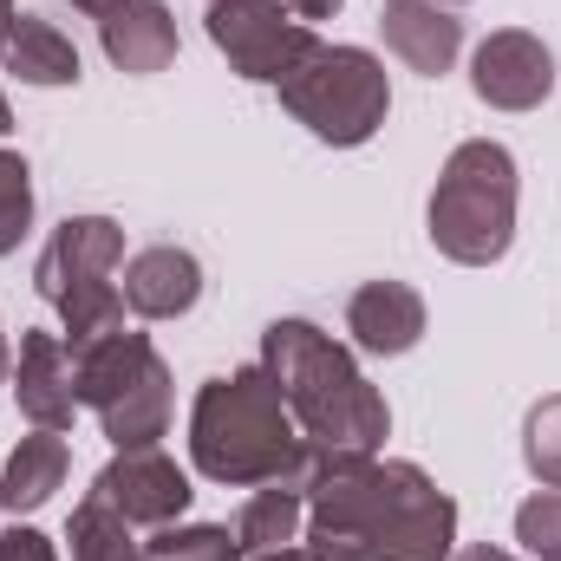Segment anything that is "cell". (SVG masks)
<instances>
[{
  "label": "cell",
  "instance_id": "1",
  "mask_svg": "<svg viewBox=\"0 0 561 561\" xmlns=\"http://www.w3.org/2000/svg\"><path fill=\"white\" fill-rule=\"evenodd\" d=\"M307 529L300 549L313 561H450L457 556V503L399 457L313 450L300 483Z\"/></svg>",
  "mask_w": 561,
  "mask_h": 561
},
{
  "label": "cell",
  "instance_id": "2",
  "mask_svg": "<svg viewBox=\"0 0 561 561\" xmlns=\"http://www.w3.org/2000/svg\"><path fill=\"white\" fill-rule=\"evenodd\" d=\"M190 457H196V470L209 483H229V490H262V483L300 490L307 470H313V444L300 437L275 373L262 359L236 366V373H216L196 392V405H190Z\"/></svg>",
  "mask_w": 561,
  "mask_h": 561
},
{
  "label": "cell",
  "instance_id": "3",
  "mask_svg": "<svg viewBox=\"0 0 561 561\" xmlns=\"http://www.w3.org/2000/svg\"><path fill=\"white\" fill-rule=\"evenodd\" d=\"M262 366L275 373L280 399L300 424V437L313 450H353V457H379L392 412H386V392L359 373V359L320 333L313 320H268L262 333Z\"/></svg>",
  "mask_w": 561,
  "mask_h": 561
},
{
  "label": "cell",
  "instance_id": "4",
  "mask_svg": "<svg viewBox=\"0 0 561 561\" xmlns=\"http://www.w3.org/2000/svg\"><path fill=\"white\" fill-rule=\"evenodd\" d=\"M516 157L510 144L496 138H463L437 183H431V203H424V236L444 262L457 268H496L516 242Z\"/></svg>",
  "mask_w": 561,
  "mask_h": 561
},
{
  "label": "cell",
  "instance_id": "5",
  "mask_svg": "<svg viewBox=\"0 0 561 561\" xmlns=\"http://www.w3.org/2000/svg\"><path fill=\"white\" fill-rule=\"evenodd\" d=\"M72 386L112 450H150L157 437H170V366L144 333L112 327L72 346Z\"/></svg>",
  "mask_w": 561,
  "mask_h": 561
},
{
  "label": "cell",
  "instance_id": "6",
  "mask_svg": "<svg viewBox=\"0 0 561 561\" xmlns=\"http://www.w3.org/2000/svg\"><path fill=\"white\" fill-rule=\"evenodd\" d=\"M118 268H125V229L112 216H66L46 236L39 262H33V287L66 320V346H85V340L125 327Z\"/></svg>",
  "mask_w": 561,
  "mask_h": 561
},
{
  "label": "cell",
  "instance_id": "7",
  "mask_svg": "<svg viewBox=\"0 0 561 561\" xmlns=\"http://www.w3.org/2000/svg\"><path fill=\"white\" fill-rule=\"evenodd\" d=\"M280 105L294 125H307L320 144L333 150H359V144L379 138L386 112H392V79H386V59L366 53V46H313L287 79L275 85Z\"/></svg>",
  "mask_w": 561,
  "mask_h": 561
},
{
  "label": "cell",
  "instance_id": "8",
  "mask_svg": "<svg viewBox=\"0 0 561 561\" xmlns=\"http://www.w3.org/2000/svg\"><path fill=\"white\" fill-rule=\"evenodd\" d=\"M203 26H209V46L255 85H280L320 46V33L294 20L287 0H209Z\"/></svg>",
  "mask_w": 561,
  "mask_h": 561
},
{
  "label": "cell",
  "instance_id": "9",
  "mask_svg": "<svg viewBox=\"0 0 561 561\" xmlns=\"http://www.w3.org/2000/svg\"><path fill=\"white\" fill-rule=\"evenodd\" d=\"M92 496L99 503H112L131 529H170V523H183V510H190V477L150 444V450H118L99 477H92Z\"/></svg>",
  "mask_w": 561,
  "mask_h": 561
},
{
  "label": "cell",
  "instance_id": "10",
  "mask_svg": "<svg viewBox=\"0 0 561 561\" xmlns=\"http://www.w3.org/2000/svg\"><path fill=\"white\" fill-rule=\"evenodd\" d=\"M470 92L490 105V112H536L549 92H556V53L523 33V26H503L490 33L477 53H470Z\"/></svg>",
  "mask_w": 561,
  "mask_h": 561
},
{
  "label": "cell",
  "instance_id": "11",
  "mask_svg": "<svg viewBox=\"0 0 561 561\" xmlns=\"http://www.w3.org/2000/svg\"><path fill=\"white\" fill-rule=\"evenodd\" d=\"M13 399H20V419L33 424V431H72L79 386H72V346L59 333H20Z\"/></svg>",
  "mask_w": 561,
  "mask_h": 561
},
{
  "label": "cell",
  "instance_id": "12",
  "mask_svg": "<svg viewBox=\"0 0 561 561\" xmlns=\"http://www.w3.org/2000/svg\"><path fill=\"white\" fill-rule=\"evenodd\" d=\"M424 294L412 280H366V287H353V300H346V333H353V346L359 353H373V359H399V353H412L424 340Z\"/></svg>",
  "mask_w": 561,
  "mask_h": 561
},
{
  "label": "cell",
  "instance_id": "13",
  "mask_svg": "<svg viewBox=\"0 0 561 561\" xmlns=\"http://www.w3.org/2000/svg\"><path fill=\"white\" fill-rule=\"evenodd\" d=\"M125 307L138 320H183L203 300V262L176 242H150L138 255H125V280H118Z\"/></svg>",
  "mask_w": 561,
  "mask_h": 561
},
{
  "label": "cell",
  "instance_id": "14",
  "mask_svg": "<svg viewBox=\"0 0 561 561\" xmlns=\"http://www.w3.org/2000/svg\"><path fill=\"white\" fill-rule=\"evenodd\" d=\"M379 33H386V53L419 79L450 72L457 53H463V20L450 7H437V0H386Z\"/></svg>",
  "mask_w": 561,
  "mask_h": 561
},
{
  "label": "cell",
  "instance_id": "15",
  "mask_svg": "<svg viewBox=\"0 0 561 561\" xmlns=\"http://www.w3.org/2000/svg\"><path fill=\"white\" fill-rule=\"evenodd\" d=\"M99 46H105V59L118 72L150 79V72H163L176 59V20H170L163 0H125V7L99 13Z\"/></svg>",
  "mask_w": 561,
  "mask_h": 561
},
{
  "label": "cell",
  "instance_id": "16",
  "mask_svg": "<svg viewBox=\"0 0 561 561\" xmlns=\"http://www.w3.org/2000/svg\"><path fill=\"white\" fill-rule=\"evenodd\" d=\"M0 72H13L20 85H79V46L39 20V13H13V26L0 33Z\"/></svg>",
  "mask_w": 561,
  "mask_h": 561
},
{
  "label": "cell",
  "instance_id": "17",
  "mask_svg": "<svg viewBox=\"0 0 561 561\" xmlns=\"http://www.w3.org/2000/svg\"><path fill=\"white\" fill-rule=\"evenodd\" d=\"M66 470H72V450H66L59 431H33V437H20L13 457H7V470H0V510H7V516H33V510H46L53 490L66 483Z\"/></svg>",
  "mask_w": 561,
  "mask_h": 561
},
{
  "label": "cell",
  "instance_id": "18",
  "mask_svg": "<svg viewBox=\"0 0 561 561\" xmlns=\"http://www.w3.org/2000/svg\"><path fill=\"white\" fill-rule=\"evenodd\" d=\"M300 529H307V496L287 490V483H262V490L236 510V549H242V561L275 556L287 542H300Z\"/></svg>",
  "mask_w": 561,
  "mask_h": 561
},
{
  "label": "cell",
  "instance_id": "19",
  "mask_svg": "<svg viewBox=\"0 0 561 561\" xmlns=\"http://www.w3.org/2000/svg\"><path fill=\"white\" fill-rule=\"evenodd\" d=\"M66 542H72V561H150V556H144V542L131 536V523H125L112 503H99L92 490L79 496Z\"/></svg>",
  "mask_w": 561,
  "mask_h": 561
},
{
  "label": "cell",
  "instance_id": "20",
  "mask_svg": "<svg viewBox=\"0 0 561 561\" xmlns=\"http://www.w3.org/2000/svg\"><path fill=\"white\" fill-rule=\"evenodd\" d=\"M144 556L150 561H242V549H236V529H222V523H170V529H157L144 542Z\"/></svg>",
  "mask_w": 561,
  "mask_h": 561
},
{
  "label": "cell",
  "instance_id": "21",
  "mask_svg": "<svg viewBox=\"0 0 561 561\" xmlns=\"http://www.w3.org/2000/svg\"><path fill=\"white\" fill-rule=\"evenodd\" d=\"M523 463L542 490H561V392L523 412Z\"/></svg>",
  "mask_w": 561,
  "mask_h": 561
},
{
  "label": "cell",
  "instance_id": "22",
  "mask_svg": "<svg viewBox=\"0 0 561 561\" xmlns=\"http://www.w3.org/2000/svg\"><path fill=\"white\" fill-rule=\"evenodd\" d=\"M26 229H33V170L20 150H0V255H13Z\"/></svg>",
  "mask_w": 561,
  "mask_h": 561
},
{
  "label": "cell",
  "instance_id": "23",
  "mask_svg": "<svg viewBox=\"0 0 561 561\" xmlns=\"http://www.w3.org/2000/svg\"><path fill=\"white\" fill-rule=\"evenodd\" d=\"M516 542L536 561H561V490H542L516 510Z\"/></svg>",
  "mask_w": 561,
  "mask_h": 561
},
{
  "label": "cell",
  "instance_id": "24",
  "mask_svg": "<svg viewBox=\"0 0 561 561\" xmlns=\"http://www.w3.org/2000/svg\"><path fill=\"white\" fill-rule=\"evenodd\" d=\"M0 561H59V549H53L39 529L13 523V529H0Z\"/></svg>",
  "mask_w": 561,
  "mask_h": 561
},
{
  "label": "cell",
  "instance_id": "25",
  "mask_svg": "<svg viewBox=\"0 0 561 561\" xmlns=\"http://www.w3.org/2000/svg\"><path fill=\"white\" fill-rule=\"evenodd\" d=\"M340 7H346V0H287V13H294V20H307V26H313V20H333Z\"/></svg>",
  "mask_w": 561,
  "mask_h": 561
},
{
  "label": "cell",
  "instance_id": "26",
  "mask_svg": "<svg viewBox=\"0 0 561 561\" xmlns=\"http://www.w3.org/2000/svg\"><path fill=\"white\" fill-rule=\"evenodd\" d=\"M450 561H516L510 549H490V542H470V549H457Z\"/></svg>",
  "mask_w": 561,
  "mask_h": 561
},
{
  "label": "cell",
  "instance_id": "27",
  "mask_svg": "<svg viewBox=\"0 0 561 561\" xmlns=\"http://www.w3.org/2000/svg\"><path fill=\"white\" fill-rule=\"evenodd\" d=\"M249 561H313L300 542H287V549H275V556H249Z\"/></svg>",
  "mask_w": 561,
  "mask_h": 561
},
{
  "label": "cell",
  "instance_id": "28",
  "mask_svg": "<svg viewBox=\"0 0 561 561\" xmlns=\"http://www.w3.org/2000/svg\"><path fill=\"white\" fill-rule=\"evenodd\" d=\"M72 7H79V13H92V20H99V13H112V7H125V0H72Z\"/></svg>",
  "mask_w": 561,
  "mask_h": 561
},
{
  "label": "cell",
  "instance_id": "29",
  "mask_svg": "<svg viewBox=\"0 0 561 561\" xmlns=\"http://www.w3.org/2000/svg\"><path fill=\"white\" fill-rule=\"evenodd\" d=\"M13 373V353H7V333H0V379Z\"/></svg>",
  "mask_w": 561,
  "mask_h": 561
},
{
  "label": "cell",
  "instance_id": "30",
  "mask_svg": "<svg viewBox=\"0 0 561 561\" xmlns=\"http://www.w3.org/2000/svg\"><path fill=\"white\" fill-rule=\"evenodd\" d=\"M7 131H13V112H7V99H0V138H7Z\"/></svg>",
  "mask_w": 561,
  "mask_h": 561
},
{
  "label": "cell",
  "instance_id": "31",
  "mask_svg": "<svg viewBox=\"0 0 561 561\" xmlns=\"http://www.w3.org/2000/svg\"><path fill=\"white\" fill-rule=\"evenodd\" d=\"M7 26H13V0H0V33H7Z\"/></svg>",
  "mask_w": 561,
  "mask_h": 561
},
{
  "label": "cell",
  "instance_id": "32",
  "mask_svg": "<svg viewBox=\"0 0 561 561\" xmlns=\"http://www.w3.org/2000/svg\"><path fill=\"white\" fill-rule=\"evenodd\" d=\"M437 7H463V0H437Z\"/></svg>",
  "mask_w": 561,
  "mask_h": 561
}]
</instances>
